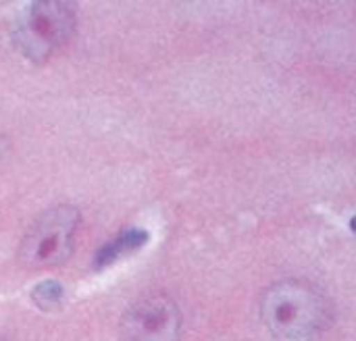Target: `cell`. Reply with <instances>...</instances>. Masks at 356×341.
<instances>
[{
	"label": "cell",
	"instance_id": "obj_1",
	"mask_svg": "<svg viewBox=\"0 0 356 341\" xmlns=\"http://www.w3.org/2000/svg\"><path fill=\"white\" fill-rule=\"evenodd\" d=\"M265 327L284 341L317 340L332 323L334 308L315 285L298 279L273 283L261 298Z\"/></svg>",
	"mask_w": 356,
	"mask_h": 341
},
{
	"label": "cell",
	"instance_id": "obj_2",
	"mask_svg": "<svg viewBox=\"0 0 356 341\" xmlns=\"http://www.w3.org/2000/svg\"><path fill=\"white\" fill-rule=\"evenodd\" d=\"M77 227H79L77 208L65 204L48 208L25 231L19 246L21 263L31 269L54 267L65 263L73 252Z\"/></svg>",
	"mask_w": 356,
	"mask_h": 341
},
{
	"label": "cell",
	"instance_id": "obj_3",
	"mask_svg": "<svg viewBox=\"0 0 356 341\" xmlns=\"http://www.w3.org/2000/svg\"><path fill=\"white\" fill-rule=\"evenodd\" d=\"M75 29V13L69 2H33L15 29V46L33 63L46 60Z\"/></svg>",
	"mask_w": 356,
	"mask_h": 341
},
{
	"label": "cell",
	"instance_id": "obj_4",
	"mask_svg": "<svg viewBox=\"0 0 356 341\" xmlns=\"http://www.w3.org/2000/svg\"><path fill=\"white\" fill-rule=\"evenodd\" d=\"M127 341H179L181 313L165 294L140 298L121 319Z\"/></svg>",
	"mask_w": 356,
	"mask_h": 341
},
{
	"label": "cell",
	"instance_id": "obj_5",
	"mask_svg": "<svg viewBox=\"0 0 356 341\" xmlns=\"http://www.w3.org/2000/svg\"><path fill=\"white\" fill-rule=\"evenodd\" d=\"M148 231L144 229H138V227H129L125 229L123 233L117 235V240H113L111 244L102 246L98 252H96V260H94V267L96 269H104L108 265H113L117 258L129 254V252H136L138 248H142L146 242H148Z\"/></svg>",
	"mask_w": 356,
	"mask_h": 341
},
{
	"label": "cell",
	"instance_id": "obj_6",
	"mask_svg": "<svg viewBox=\"0 0 356 341\" xmlns=\"http://www.w3.org/2000/svg\"><path fill=\"white\" fill-rule=\"evenodd\" d=\"M31 300L42 310H56L63 302V285L54 279H46L33 288Z\"/></svg>",
	"mask_w": 356,
	"mask_h": 341
},
{
	"label": "cell",
	"instance_id": "obj_7",
	"mask_svg": "<svg viewBox=\"0 0 356 341\" xmlns=\"http://www.w3.org/2000/svg\"><path fill=\"white\" fill-rule=\"evenodd\" d=\"M6 152V142L2 140V135H0V154H4Z\"/></svg>",
	"mask_w": 356,
	"mask_h": 341
}]
</instances>
